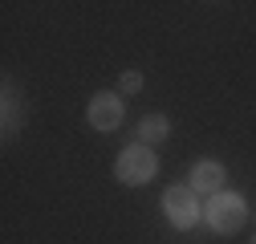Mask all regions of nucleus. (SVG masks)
<instances>
[{"instance_id": "obj_3", "label": "nucleus", "mask_w": 256, "mask_h": 244, "mask_svg": "<svg viewBox=\"0 0 256 244\" xmlns=\"http://www.w3.org/2000/svg\"><path fill=\"white\" fill-rule=\"evenodd\" d=\"M163 208H167V220L175 224V228H196L200 224V216H204V208L196 204V192L187 188V183H175V188H167L163 192Z\"/></svg>"}, {"instance_id": "obj_6", "label": "nucleus", "mask_w": 256, "mask_h": 244, "mask_svg": "<svg viewBox=\"0 0 256 244\" xmlns=\"http://www.w3.org/2000/svg\"><path fill=\"white\" fill-rule=\"evenodd\" d=\"M171 134V122L163 118V114H146L142 122H138V138H142V146H154V142H163Z\"/></svg>"}, {"instance_id": "obj_7", "label": "nucleus", "mask_w": 256, "mask_h": 244, "mask_svg": "<svg viewBox=\"0 0 256 244\" xmlns=\"http://www.w3.org/2000/svg\"><path fill=\"white\" fill-rule=\"evenodd\" d=\"M138 90H142V74H138V70H126V74H122V90H118V94H138Z\"/></svg>"}, {"instance_id": "obj_1", "label": "nucleus", "mask_w": 256, "mask_h": 244, "mask_svg": "<svg viewBox=\"0 0 256 244\" xmlns=\"http://www.w3.org/2000/svg\"><path fill=\"white\" fill-rule=\"evenodd\" d=\"M204 220L212 224V232L228 236V232H240L244 220H248V204L236 196V192H220V196H208L204 204Z\"/></svg>"}, {"instance_id": "obj_4", "label": "nucleus", "mask_w": 256, "mask_h": 244, "mask_svg": "<svg viewBox=\"0 0 256 244\" xmlns=\"http://www.w3.org/2000/svg\"><path fill=\"white\" fill-rule=\"evenodd\" d=\"M86 118L94 130H118L122 118H126V102L122 94H94L90 106H86Z\"/></svg>"}, {"instance_id": "obj_2", "label": "nucleus", "mask_w": 256, "mask_h": 244, "mask_svg": "<svg viewBox=\"0 0 256 244\" xmlns=\"http://www.w3.org/2000/svg\"><path fill=\"white\" fill-rule=\"evenodd\" d=\"M114 175L122 183H130V188H138V183H150L158 175V159H154V150L150 146H126L122 155L114 159Z\"/></svg>"}, {"instance_id": "obj_8", "label": "nucleus", "mask_w": 256, "mask_h": 244, "mask_svg": "<svg viewBox=\"0 0 256 244\" xmlns=\"http://www.w3.org/2000/svg\"><path fill=\"white\" fill-rule=\"evenodd\" d=\"M252 244H256V236H252Z\"/></svg>"}, {"instance_id": "obj_5", "label": "nucleus", "mask_w": 256, "mask_h": 244, "mask_svg": "<svg viewBox=\"0 0 256 244\" xmlns=\"http://www.w3.org/2000/svg\"><path fill=\"white\" fill-rule=\"evenodd\" d=\"M224 163L216 159H200L196 167H191V192H204V196H220L224 192Z\"/></svg>"}]
</instances>
